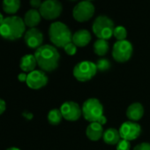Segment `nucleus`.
I'll use <instances>...</instances> for the list:
<instances>
[{"instance_id":"obj_1","label":"nucleus","mask_w":150,"mask_h":150,"mask_svg":"<svg viewBox=\"0 0 150 150\" xmlns=\"http://www.w3.org/2000/svg\"><path fill=\"white\" fill-rule=\"evenodd\" d=\"M37 65L42 71L50 72L56 70L60 60V54L57 48L50 44H44L35 52Z\"/></svg>"},{"instance_id":"obj_2","label":"nucleus","mask_w":150,"mask_h":150,"mask_svg":"<svg viewBox=\"0 0 150 150\" xmlns=\"http://www.w3.org/2000/svg\"><path fill=\"white\" fill-rule=\"evenodd\" d=\"M26 33V25L23 19L19 16H9L5 18L0 25V35L8 41H15L22 37Z\"/></svg>"},{"instance_id":"obj_3","label":"nucleus","mask_w":150,"mask_h":150,"mask_svg":"<svg viewBox=\"0 0 150 150\" xmlns=\"http://www.w3.org/2000/svg\"><path fill=\"white\" fill-rule=\"evenodd\" d=\"M82 116L89 123L97 122L102 125L107 123V118L103 115V106L96 98L86 100L81 107Z\"/></svg>"},{"instance_id":"obj_4","label":"nucleus","mask_w":150,"mask_h":150,"mask_svg":"<svg viewBox=\"0 0 150 150\" xmlns=\"http://www.w3.org/2000/svg\"><path fill=\"white\" fill-rule=\"evenodd\" d=\"M49 37L55 47L64 48L71 42L72 35L70 28L61 21L53 22L49 28Z\"/></svg>"},{"instance_id":"obj_5","label":"nucleus","mask_w":150,"mask_h":150,"mask_svg":"<svg viewBox=\"0 0 150 150\" xmlns=\"http://www.w3.org/2000/svg\"><path fill=\"white\" fill-rule=\"evenodd\" d=\"M114 26V22L110 18L105 15H100L94 21L92 30L98 39L109 40L113 35Z\"/></svg>"},{"instance_id":"obj_6","label":"nucleus","mask_w":150,"mask_h":150,"mask_svg":"<svg viewBox=\"0 0 150 150\" xmlns=\"http://www.w3.org/2000/svg\"><path fill=\"white\" fill-rule=\"evenodd\" d=\"M97 72L96 64L91 61L86 60L78 63L73 68V76L79 81L86 82L93 79Z\"/></svg>"},{"instance_id":"obj_7","label":"nucleus","mask_w":150,"mask_h":150,"mask_svg":"<svg viewBox=\"0 0 150 150\" xmlns=\"http://www.w3.org/2000/svg\"><path fill=\"white\" fill-rule=\"evenodd\" d=\"M132 51L133 48L129 41H117L113 45L112 57L117 62L125 63L132 57Z\"/></svg>"},{"instance_id":"obj_8","label":"nucleus","mask_w":150,"mask_h":150,"mask_svg":"<svg viewBox=\"0 0 150 150\" xmlns=\"http://www.w3.org/2000/svg\"><path fill=\"white\" fill-rule=\"evenodd\" d=\"M62 11L63 6L58 0H45L39 9L42 18L47 21L56 20L60 16Z\"/></svg>"},{"instance_id":"obj_9","label":"nucleus","mask_w":150,"mask_h":150,"mask_svg":"<svg viewBox=\"0 0 150 150\" xmlns=\"http://www.w3.org/2000/svg\"><path fill=\"white\" fill-rule=\"evenodd\" d=\"M95 10V6L91 2L84 0L74 6L72 16L78 22H86L94 16Z\"/></svg>"},{"instance_id":"obj_10","label":"nucleus","mask_w":150,"mask_h":150,"mask_svg":"<svg viewBox=\"0 0 150 150\" xmlns=\"http://www.w3.org/2000/svg\"><path fill=\"white\" fill-rule=\"evenodd\" d=\"M59 110L62 113L63 118L70 122L77 121L82 115V110L81 106L77 103L72 101H67L64 103Z\"/></svg>"},{"instance_id":"obj_11","label":"nucleus","mask_w":150,"mask_h":150,"mask_svg":"<svg viewBox=\"0 0 150 150\" xmlns=\"http://www.w3.org/2000/svg\"><path fill=\"white\" fill-rule=\"evenodd\" d=\"M118 131L121 139L131 141L139 138L141 133V127L137 122L126 121L121 125Z\"/></svg>"},{"instance_id":"obj_12","label":"nucleus","mask_w":150,"mask_h":150,"mask_svg":"<svg viewBox=\"0 0 150 150\" xmlns=\"http://www.w3.org/2000/svg\"><path fill=\"white\" fill-rule=\"evenodd\" d=\"M27 86L31 89H40L44 88L48 83V76L42 70H35L28 73Z\"/></svg>"},{"instance_id":"obj_13","label":"nucleus","mask_w":150,"mask_h":150,"mask_svg":"<svg viewBox=\"0 0 150 150\" xmlns=\"http://www.w3.org/2000/svg\"><path fill=\"white\" fill-rule=\"evenodd\" d=\"M24 41L28 48L37 50L42 45L43 35L36 28H29L24 35Z\"/></svg>"},{"instance_id":"obj_14","label":"nucleus","mask_w":150,"mask_h":150,"mask_svg":"<svg viewBox=\"0 0 150 150\" xmlns=\"http://www.w3.org/2000/svg\"><path fill=\"white\" fill-rule=\"evenodd\" d=\"M91 34L88 30L80 29L72 35L71 42L77 47H85L91 42Z\"/></svg>"},{"instance_id":"obj_15","label":"nucleus","mask_w":150,"mask_h":150,"mask_svg":"<svg viewBox=\"0 0 150 150\" xmlns=\"http://www.w3.org/2000/svg\"><path fill=\"white\" fill-rule=\"evenodd\" d=\"M144 115L143 105L139 103H133L126 110V117L130 121L137 122L142 118Z\"/></svg>"},{"instance_id":"obj_16","label":"nucleus","mask_w":150,"mask_h":150,"mask_svg":"<svg viewBox=\"0 0 150 150\" xmlns=\"http://www.w3.org/2000/svg\"><path fill=\"white\" fill-rule=\"evenodd\" d=\"M103 125L97 122L95 123H90L87 129H86V135L87 137L93 141H97L99 140L103 135Z\"/></svg>"},{"instance_id":"obj_17","label":"nucleus","mask_w":150,"mask_h":150,"mask_svg":"<svg viewBox=\"0 0 150 150\" xmlns=\"http://www.w3.org/2000/svg\"><path fill=\"white\" fill-rule=\"evenodd\" d=\"M41 20H42V16H41L40 12L33 8L28 10L25 13L24 19H23L26 27H28L29 28H33L38 26L39 23L41 22Z\"/></svg>"},{"instance_id":"obj_18","label":"nucleus","mask_w":150,"mask_h":150,"mask_svg":"<svg viewBox=\"0 0 150 150\" xmlns=\"http://www.w3.org/2000/svg\"><path fill=\"white\" fill-rule=\"evenodd\" d=\"M37 65V62L35 55L27 54L24 55L20 60V68L23 71V72H31L35 70Z\"/></svg>"},{"instance_id":"obj_19","label":"nucleus","mask_w":150,"mask_h":150,"mask_svg":"<svg viewBox=\"0 0 150 150\" xmlns=\"http://www.w3.org/2000/svg\"><path fill=\"white\" fill-rule=\"evenodd\" d=\"M103 139V141L108 145H117L120 141L121 137L118 130L115 128H109L104 131Z\"/></svg>"},{"instance_id":"obj_20","label":"nucleus","mask_w":150,"mask_h":150,"mask_svg":"<svg viewBox=\"0 0 150 150\" xmlns=\"http://www.w3.org/2000/svg\"><path fill=\"white\" fill-rule=\"evenodd\" d=\"M2 8L6 13L13 16L21 8V0H3Z\"/></svg>"},{"instance_id":"obj_21","label":"nucleus","mask_w":150,"mask_h":150,"mask_svg":"<svg viewBox=\"0 0 150 150\" xmlns=\"http://www.w3.org/2000/svg\"><path fill=\"white\" fill-rule=\"evenodd\" d=\"M109 49H110V46H109V42H107V40L98 39L94 43V51L99 57L105 56L108 53Z\"/></svg>"},{"instance_id":"obj_22","label":"nucleus","mask_w":150,"mask_h":150,"mask_svg":"<svg viewBox=\"0 0 150 150\" xmlns=\"http://www.w3.org/2000/svg\"><path fill=\"white\" fill-rule=\"evenodd\" d=\"M63 116L59 109H53L48 113V121L52 125H57L62 121Z\"/></svg>"},{"instance_id":"obj_23","label":"nucleus","mask_w":150,"mask_h":150,"mask_svg":"<svg viewBox=\"0 0 150 150\" xmlns=\"http://www.w3.org/2000/svg\"><path fill=\"white\" fill-rule=\"evenodd\" d=\"M113 35L117 41H123V40H125L127 37V31L125 27L117 26L114 28Z\"/></svg>"},{"instance_id":"obj_24","label":"nucleus","mask_w":150,"mask_h":150,"mask_svg":"<svg viewBox=\"0 0 150 150\" xmlns=\"http://www.w3.org/2000/svg\"><path fill=\"white\" fill-rule=\"evenodd\" d=\"M96 64V67H97V71H100L102 72L108 71L111 66L110 62L106 58H100L99 60H97Z\"/></svg>"},{"instance_id":"obj_25","label":"nucleus","mask_w":150,"mask_h":150,"mask_svg":"<svg viewBox=\"0 0 150 150\" xmlns=\"http://www.w3.org/2000/svg\"><path fill=\"white\" fill-rule=\"evenodd\" d=\"M64 50V51H65V53L67 55L73 56V55L76 54V52H77V46L71 42L68 43L67 45H65Z\"/></svg>"},{"instance_id":"obj_26","label":"nucleus","mask_w":150,"mask_h":150,"mask_svg":"<svg viewBox=\"0 0 150 150\" xmlns=\"http://www.w3.org/2000/svg\"><path fill=\"white\" fill-rule=\"evenodd\" d=\"M117 150H130L131 148V143L128 140L121 139L120 141L116 145Z\"/></svg>"},{"instance_id":"obj_27","label":"nucleus","mask_w":150,"mask_h":150,"mask_svg":"<svg viewBox=\"0 0 150 150\" xmlns=\"http://www.w3.org/2000/svg\"><path fill=\"white\" fill-rule=\"evenodd\" d=\"M133 150H150V143L149 142H142L135 146Z\"/></svg>"},{"instance_id":"obj_28","label":"nucleus","mask_w":150,"mask_h":150,"mask_svg":"<svg viewBox=\"0 0 150 150\" xmlns=\"http://www.w3.org/2000/svg\"><path fill=\"white\" fill-rule=\"evenodd\" d=\"M29 4H30V6H32L33 9H36L37 10L38 8L40 9L42 2V0H30Z\"/></svg>"},{"instance_id":"obj_29","label":"nucleus","mask_w":150,"mask_h":150,"mask_svg":"<svg viewBox=\"0 0 150 150\" xmlns=\"http://www.w3.org/2000/svg\"><path fill=\"white\" fill-rule=\"evenodd\" d=\"M6 110V103L5 102V100L0 98V115H2Z\"/></svg>"},{"instance_id":"obj_30","label":"nucleus","mask_w":150,"mask_h":150,"mask_svg":"<svg viewBox=\"0 0 150 150\" xmlns=\"http://www.w3.org/2000/svg\"><path fill=\"white\" fill-rule=\"evenodd\" d=\"M27 79H28V73H26V72H21V73H19V75H18V80L21 82H26L27 81Z\"/></svg>"},{"instance_id":"obj_31","label":"nucleus","mask_w":150,"mask_h":150,"mask_svg":"<svg viewBox=\"0 0 150 150\" xmlns=\"http://www.w3.org/2000/svg\"><path fill=\"white\" fill-rule=\"evenodd\" d=\"M4 20H5V18H4V16H3V14L0 13V25H1L2 23H3V21H4Z\"/></svg>"},{"instance_id":"obj_32","label":"nucleus","mask_w":150,"mask_h":150,"mask_svg":"<svg viewBox=\"0 0 150 150\" xmlns=\"http://www.w3.org/2000/svg\"><path fill=\"white\" fill-rule=\"evenodd\" d=\"M26 117H28V119H31L32 117H33V114H31V113H27V115H24Z\"/></svg>"},{"instance_id":"obj_33","label":"nucleus","mask_w":150,"mask_h":150,"mask_svg":"<svg viewBox=\"0 0 150 150\" xmlns=\"http://www.w3.org/2000/svg\"><path fill=\"white\" fill-rule=\"evenodd\" d=\"M6 150H21V149L19 147H16V146H12V147L7 148Z\"/></svg>"},{"instance_id":"obj_34","label":"nucleus","mask_w":150,"mask_h":150,"mask_svg":"<svg viewBox=\"0 0 150 150\" xmlns=\"http://www.w3.org/2000/svg\"><path fill=\"white\" fill-rule=\"evenodd\" d=\"M87 1H89V2H91V1H93V0H87Z\"/></svg>"},{"instance_id":"obj_35","label":"nucleus","mask_w":150,"mask_h":150,"mask_svg":"<svg viewBox=\"0 0 150 150\" xmlns=\"http://www.w3.org/2000/svg\"><path fill=\"white\" fill-rule=\"evenodd\" d=\"M71 1H76V0H71Z\"/></svg>"}]
</instances>
